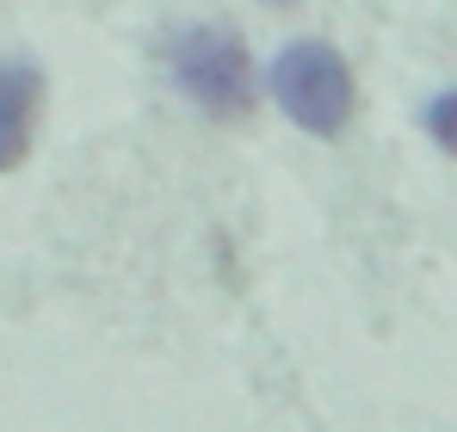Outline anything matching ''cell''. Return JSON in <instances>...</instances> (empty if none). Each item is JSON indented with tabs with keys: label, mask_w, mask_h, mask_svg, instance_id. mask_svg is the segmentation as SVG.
Instances as JSON below:
<instances>
[{
	"label": "cell",
	"mask_w": 457,
	"mask_h": 432,
	"mask_svg": "<svg viewBox=\"0 0 457 432\" xmlns=\"http://www.w3.org/2000/svg\"><path fill=\"white\" fill-rule=\"evenodd\" d=\"M173 87L217 124H241L253 112V56L228 25H186L167 44Z\"/></svg>",
	"instance_id": "2"
},
{
	"label": "cell",
	"mask_w": 457,
	"mask_h": 432,
	"mask_svg": "<svg viewBox=\"0 0 457 432\" xmlns=\"http://www.w3.org/2000/svg\"><path fill=\"white\" fill-rule=\"evenodd\" d=\"M266 6H297V0H266Z\"/></svg>",
	"instance_id": "5"
},
{
	"label": "cell",
	"mask_w": 457,
	"mask_h": 432,
	"mask_svg": "<svg viewBox=\"0 0 457 432\" xmlns=\"http://www.w3.org/2000/svg\"><path fill=\"white\" fill-rule=\"evenodd\" d=\"M37 105H44V74L31 62H0V173L25 161Z\"/></svg>",
	"instance_id": "3"
},
{
	"label": "cell",
	"mask_w": 457,
	"mask_h": 432,
	"mask_svg": "<svg viewBox=\"0 0 457 432\" xmlns=\"http://www.w3.org/2000/svg\"><path fill=\"white\" fill-rule=\"evenodd\" d=\"M272 99H278V112L309 130V137H321V143H334L346 124H353V105H359V87H353V69H346V56L334 50V44H321V37H297V44H285L278 56H272Z\"/></svg>",
	"instance_id": "1"
},
{
	"label": "cell",
	"mask_w": 457,
	"mask_h": 432,
	"mask_svg": "<svg viewBox=\"0 0 457 432\" xmlns=\"http://www.w3.org/2000/svg\"><path fill=\"white\" fill-rule=\"evenodd\" d=\"M420 124H427V137L457 161V87H445V93H433V99H427Z\"/></svg>",
	"instance_id": "4"
}]
</instances>
